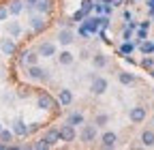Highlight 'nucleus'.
Masks as SVG:
<instances>
[{
	"mask_svg": "<svg viewBox=\"0 0 154 150\" xmlns=\"http://www.w3.org/2000/svg\"><path fill=\"white\" fill-rule=\"evenodd\" d=\"M58 131H60V139L62 142H73L75 137H77V133H75V127L73 124H62V129H58Z\"/></svg>",
	"mask_w": 154,
	"mask_h": 150,
	"instance_id": "obj_6",
	"label": "nucleus"
},
{
	"mask_svg": "<svg viewBox=\"0 0 154 150\" xmlns=\"http://www.w3.org/2000/svg\"><path fill=\"white\" fill-rule=\"evenodd\" d=\"M105 90H107V80L105 77H92V84H90L92 95H103Z\"/></svg>",
	"mask_w": 154,
	"mask_h": 150,
	"instance_id": "obj_5",
	"label": "nucleus"
},
{
	"mask_svg": "<svg viewBox=\"0 0 154 150\" xmlns=\"http://www.w3.org/2000/svg\"><path fill=\"white\" fill-rule=\"evenodd\" d=\"M92 9H94V2H92V0H84V5H82V11H84V13L88 15V13H90Z\"/></svg>",
	"mask_w": 154,
	"mask_h": 150,
	"instance_id": "obj_26",
	"label": "nucleus"
},
{
	"mask_svg": "<svg viewBox=\"0 0 154 150\" xmlns=\"http://www.w3.org/2000/svg\"><path fill=\"white\" fill-rule=\"evenodd\" d=\"M58 103H60V105H71L73 103V92L69 88H62L60 95H58Z\"/></svg>",
	"mask_w": 154,
	"mask_h": 150,
	"instance_id": "obj_14",
	"label": "nucleus"
},
{
	"mask_svg": "<svg viewBox=\"0 0 154 150\" xmlns=\"http://www.w3.org/2000/svg\"><path fill=\"white\" fill-rule=\"evenodd\" d=\"M92 64H94L96 69H103V67L107 64V58H105L103 54H94V56H92Z\"/></svg>",
	"mask_w": 154,
	"mask_h": 150,
	"instance_id": "obj_20",
	"label": "nucleus"
},
{
	"mask_svg": "<svg viewBox=\"0 0 154 150\" xmlns=\"http://www.w3.org/2000/svg\"><path fill=\"white\" fill-rule=\"evenodd\" d=\"M58 62H60V64H64V67H66V64H71V62H73V56H71V52H62L60 56H58Z\"/></svg>",
	"mask_w": 154,
	"mask_h": 150,
	"instance_id": "obj_23",
	"label": "nucleus"
},
{
	"mask_svg": "<svg viewBox=\"0 0 154 150\" xmlns=\"http://www.w3.org/2000/svg\"><path fill=\"white\" fill-rule=\"evenodd\" d=\"M19 58H22L28 67H32V64H36V62H38V52H32V49H30V52H24L22 56H19Z\"/></svg>",
	"mask_w": 154,
	"mask_h": 150,
	"instance_id": "obj_13",
	"label": "nucleus"
},
{
	"mask_svg": "<svg viewBox=\"0 0 154 150\" xmlns=\"http://www.w3.org/2000/svg\"><path fill=\"white\" fill-rule=\"evenodd\" d=\"M141 142H143V146H154V131H143Z\"/></svg>",
	"mask_w": 154,
	"mask_h": 150,
	"instance_id": "obj_21",
	"label": "nucleus"
},
{
	"mask_svg": "<svg viewBox=\"0 0 154 150\" xmlns=\"http://www.w3.org/2000/svg\"><path fill=\"white\" fill-rule=\"evenodd\" d=\"M0 49H2L5 56H13L17 52V45H15L13 39H2V41H0Z\"/></svg>",
	"mask_w": 154,
	"mask_h": 150,
	"instance_id": "obj_9",
	"label": "nucleus"
},
{
	"mask_svg": "<svg viewBox=\"0 0 154 150\" xmlns=\"http://www.w3.org/2000/svg\"><path fill=\"white\" fill-rule=\"evenodd\" d=\"M141 52H143V54L154 52V43H143V45H141Z\"/></svg>",
	"mask_w": 154,
	"mask_h": 150,
	"instance_id": "obj_27",
	"label": "nucleus"
},
{
	"mask_svg": "<svg viewBox=\"0 0 154 150\" xmlns=\"http://www.w3.org/2000/svg\"><path fill=\"white\" fill-rule=\"evenodd\" d=\"M137 39H139V41H143V39H146V28H141V30L137 32Z\"/></svg>",
	"mask_w": 154,
	"mask_h": 150,
	"instance_id": "obj_32",
	"label": "nucleus"
},
{
	"mask_svg": "<svg viewBox=\"0 0 154 150\" xmlns=\"http://www.w3.org/2000/svg\"><path fill=\"white\" fill-rule=\"evenodd\" d=\"M34 5H36V0H26V7H28V9H30V11H32V9H34Z\"/></svg>",
	"mask_w": 154,
	"mask_h": 150,
	"instance_id": "obj_33",
	"label": "nucleus"
},
{
	"mask_svg": "<svg viewBox=\"0 0 154 150\" xmlns=\"http://www.w3.org/2000/svg\"><path fill=\"white\" fill-rule=\"evenodd\" d=\"M118 80H120V84H124V86H128V84H133L135 82V77H133V75L131 73H118Z\"/></svg>",
	"mask_w": 154,
	"mask_h": 150,
	"instance_id": "obj_22",
	"label": "nucleus"
},
{
	"mask_svg": "<svg viewBox=\"0 0 154 150\" xmlns=\"http://www.w3.org/2000/svg\"><path fill=\"white\" fill-rule=\"evenodd\" d=\"M141 64H143L146 69H152V67H154V60H152V58H143V62H141Z\"/></svg>",
	"mask_w": 154,
	"mask_h": 150,
	"instance_id": "obj_30",
	"label": "nucleus"
},
{
	"mask_svg": "<svg viewBox=\"0 0 154 150\" xmlns=\"http://www.w3.org/2000/svg\"><path fill=\"white\" fill-rule=\"evenodd\" d=\"M34 9H36L38 13H49V11H51V0H36Z\"/></svg>",
	"mask_w": 154,
	"mask_h": 150,
	"instance_id": "obj_17",
	"label": "nucleus"
},
{
	"mask_svg": "<svg viewBox=\"0 0 154 150\" xmlns=\"http://www.w3.org/2000/svg\"><path fill=\"white\" fill-rule=\"evenodd\" d=\"M146 120V107H133L131 109V122H143Z\"/></svg>",
	"mask_w": 154,
	"mask_h": 150,
	"instance_id": "obj_11",
	"label": "nucleus"
},
{
	"mask_svg": "<svg viewBox=\"0 0 154 150\" xmlns=\"http://www.w3.org/2000/svg\"><path fill=\"white\" fill-rule=\"evenodd\" d=\"M7 32H9L11 36H19V34H22V26H19L17 22H9V24H7Z\"/></svg>",
	"mask_w": 154,
	"mask_h": 150,
	"instance_id": "obj_19",
	"label": "nucleus"
},
{
	"mask_svg": "<svg viewBox=\"0 0 154 150\" xmlns=\"http://www.w3.org/2000/svg\"><path fill=\"white\" fill-rule=\"evenodd\" d=\"M2 75H5V67H0V77H2Z\"/></svg>",
	"mask_w": 154,
	"mask_h": 150,
	"instance_id": "obj_34",
	"label": "nucleus"
},
{
	"mask_svg": "<svg viewBox=\"0 0 154 150\" xmlns=\"http://www.w3.org/2000/svg\"><path fill=\"white\" fill-rule=\"evenodd\" d=\"M11 131H13V135H19V137H26V135H28V127H26V122H24L22 118L13 120Z\"/></svg>",
	"mask_w": 154,
	"mask_h": 150,
	"instance_id": "obj_7",
	"label": "nucleus"
},
{
	"mask_svg": "<svg viewBox=\"0 0 154 150\" xmlns=\"http://www.w3.org/2000/svg\"><path fill=\"white\" fill-rule=\"evenodd\" d=\"M49 71H45V69H41L38 64H32L30 69H28V77L30 80H41V82H47L49 80V75H47Z\"/></svg>",
	"mask_w": 154,
	"mask_h": 150,
	"instance_id": "obj_4",
	"label": "nucleus"
},
{
	"mask_svg": "<svg viewBox=\"0 0 154 150\" xmlns=\"http://www.w3.org/2000/svg\"><path fill=\"white\" fill-rule=\"evenodd\" d=\"M38 56L41 58H54L56 56V43H51V41H43L41 45H38Z\"/></svg>",
	"mask_w": 154,
	"mask_h": 150,
	"instance_id": "obj_3",
	"label": "nucleus"
},
{
	"mask_svg": "<svg viewBox=\"0 0 154 150\" xmlns=\"http://www.w3.org/2000/svg\"><path fill=\"white\" fill-rule=\"evenodd\" d=\"M66 122L73 124V127H82V124H84V114H79V111H73V114H69Z\"/></svg>",
	"mask_w": 154,
	"mask_h": 150,
	"instance_id": "obj_15",
	"label": "nucleus"
},
{
	"mask_svg": "<svg viewBox=\"0 0 154 150\" xmlns=\"http://www.w3.org/2000/svg\"><path fill=\"white\" fill-rule=\"evenodd\" d=\"M13 139V131H7V129H2V131H0V142H2V144H7L9 146V142Z\"/></svg>",
	"mask_w": 154,
	"mask_h": 150,
	"instance_id": "obj_24",
	"label": "nucleus"
},
{
	"mask_svg": "<svg viewBox=\"0 0 154 150\" xmlns=\"http://www.w3.org/2000/svg\"><path fill=\"white\" fill-rule=\"evenodd\" d=\"M120 52H122V54H131V52H133V45H131V43H124V45L120 47Z\"/></svg>",
	"mask_w": 154,
	"mask_h": 150,
	"instance_id": "obj_29",
	"label": "nucleus"
},
{
	"mask_svg": "<svg viewBox=\"0 0 154 150\" xmlns=\"http://www.w3.org/2000/svg\"><path fill=\"white\" fill-rule=\"evenodd\" d=\"M30 28L34 30V32H43L45 30V20L41 15H32L30 17Z\"/></svg>",
	"mask_w": 154,
	"mask_h": 150,
	"instance_id": "obj_12",
	"label": "nucleus"
},
{
	"mask_svg": "<svg viewBox=\"0 0 154 150\" xmlns=\"http://www.w3.org/2000/svg\"><path fill=\"white\" fill-rule=\"evenodd\" d=\"M0 131H2V124H0Z\"/></svg>",
	"mask_w": 154,
	"mask_h": 150,
	"instance_id": "obj_35",
	"label": "nucleus"
},
{
	"mask_svg": "<svg viewBox=\"0 0 154 150\" xmlns=\"http://www.w3.org/2000/svg\"><path fill=\"white\" fill-rule=\"evenodd\" d=\"M56 105H60L58 101H54V97L51 95H47V92H41V95L36 97V107L38 109H51V107H56Z\"/></svg>",
	"mask_w": 154,
	"mask_h": 150,
	"instance_id": "obj_1",
	"label": "nucleus"
},
{
	"mask_svg": "<svg viewBox=\"0 0 154 150\" xmlns=\"http://www.w3.org/2000/svg\"><path fill=\"white\" fill-rule=\"evenodd\" d=\"M79 139L90 144L96 139V124H82V133H79Z\"/></svg>",
	"mask_w": 154,
	"mask_h": 150,
	"instance_id": "obj_2",
	"label": "nucleus"
},
{
	"mask_svg": "<svg viewBox=\"0 0 154 150\" xmlns=\"http://www.w3.org/2000/svg\"><path fill=\"white\" fill-rule=\"evenodd\" d=\"M107 122H109V116H107V114H99V116L94 118V124H96V127H105Z\"/></svg>",
	"mask_w": 154,
	"mask_h": 150,
	"instance_id": "obj_25",
	"label": "nucleus"
},
{
	"mask_svg": "<svg viewBox=\"0 0 154 150\" xmlns=\"http://www.w3.org/2000/svg\"><path fill=\"white\" fill-rule=\"evenodd\" d=\"M9 17V9H5V7H0V22H5Z\"/></svg>",
	"mask_w": 154,
	"mask_h": 150,
	"instance_id": "obj_28",
	"label": "nucleus"
},
{
	"mask_svg": "<svg viewBox=\"0 0 154 150\" xmlns=\"http://www.w3.org/2000/svg\"><path fill=\"white\" fill-rule=\"evenodd\" d=\"M116 142H118V135L111 133V131L103 133V137H101V146H103V148H113V146H116Z\"/></svg>",
	"mask_w": 154,
	"mask_h": 150,
	"instance_id": "obj_10",
	"label": "nucleus"
},
{
	"mask_svg": "<svg viewBox=\"0 0 154 150\" xmlns=\"http://www.w3.org/2000/svg\"><path fill=\"white\" fill-rule=\"evenodd\" d=\"M99 26H109V17H99Z\"/></svg>",
	"mask_w": 154,
	"mask_h": 150,
	"instance_id": "obj_31",
	"label": "nucleus"
},
{
	"mask_svg": "<svg viewBox=\"0 0 154 150\" xmlns=\"http://www.w3.org/2000/svg\"><path fill=\"white\" fill-rule=\"evenodd\" d=\"M84 26L88 28V32H90V34H92V32H96V30H99V17H88V15H86Z\"/></svg>",
	"mask_w": 154,
	"mask_h": 150,
	"instance_id": "obj_16",
	"label": "nucleus"
},
{
	"mask_svg": "<svg viewBox=\"0 0 154 150\" xmlns=\"http://www.w3.org/2000/svg\"><path fill=\"white\" fill-rule=\"evenodd\" d=\"M24 11V2L22 0H11V5H9V13L11 15H19Z\"/></svg>",
	"mask_w": 154,
	"mask_h": 150,
	"instance_id": "obj_18",
	"label": "nucleus"
},
{
	"mask_svg": "<svg viewBox=\"0 0 154 150\" xmlns=\"http://www.w3.org/2000/svg\"><path fill=\"white\" fill-rule=\"evenodd\" d=\"M58 41H60V45H71V43L75 41V32H73L71 28L60 30V32H58Z\"/></svg>",
	"mask_w": 154,
	"mask_h": 150,
	"instance_id": "obj_8",
	"label": "nucleus"
}]
</instances>
